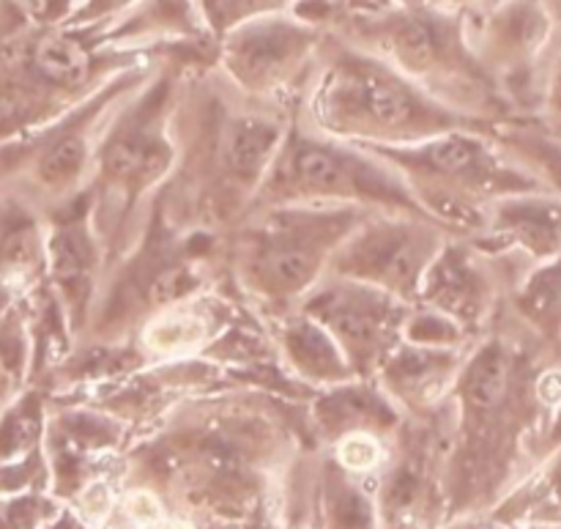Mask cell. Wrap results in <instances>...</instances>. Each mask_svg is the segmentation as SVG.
I'll return each mask as SVG.
<instances>
[{
	"label": "cell",
	"mask_w": 561,
	"mask_h": 529,
	"mask_svg": "<svg viewBox=\"0 0 561 529\" xmlns=\"http://www.w3.org/2000/svg\"><path fill=\"white\" fill-rule=\"evenodd\" d=\"M392 165L422 212L460 239L485 230L488 209L540 184L502 151L493 135L463 126L414 146H365Z\"/></svg>",
	"instance_id": "obj_1"
},
{
	"label": "cell",
	"mask_w": 561,
	"mask_h": 529,
	"mask_svg": "<svg viewBox=\"0 0 561 529\" xmlns=\"http://www.w3.org/2000/svg\"><path fill=\"white\" fill-rule=\"evenodd\" d=\"M354 206H274L244 214L228 234L233 278L277 316L327 278L337 247L367 217Z\"/></svg>",
	"instance_id": "obj_2"
},
{
	"label": "cell",
	"mask_w": 561,
	"mask_h": 529,
	"mask_svg": "<svg viewBox=\"0 0 561 529\" xmlns=\"http://www.w3.org/2000/svg\"><path fill=\"white\" fill-rule=\"evenodd\" d=\"M310 126L356 146H414L474 126V119L455 113L381 60L343 58L312 93Z\"/></svg>",
	"instance_id": "obj_3"
},
{
	"label": "cell",
	"mask_w": 561,
	"mask_h": 529,
	"mask_svg": "<svg viewBox=\"0 0 561 529\" xmlns=\"http://www.w3.org/2000/svg\"><path fill=\"white\" fill-rule=\"evenodd\" d=\"M274 206H354L427 217L392 165L365 146L299 124L285 132L250 212Z\"/></svg>",
	"instance_id": "obj_4"
},
{
	"label": "cell",
	"mask_w": 561,
	"mask_h": 529,
	"mask_svg": "<svg viewBox=\"0 0 561 529\" xmlns=\"http://www.w3.org/2000/svg\"><path fill=\"white\" fill-rule=\"evenodd\" d=\"M449 236L431 217L373 212L337 247L327 274L365 283L414 307L422 280Z\"/></svg>",
	"instance_id": "obj_5"
},
{
	"label": "cell",
	"mask_w": 561,
	"mask_h": 529,
	"mask_svg": "<svg viewBox=\"0 0 561 529\" xmlns=\"http://www.w3.org/2000/svg\"><path fill=\"white\" fill-rule=\"evenodd\" d=\"M329 338L337 344L356 379H376L383 362L403 344L411 305L345 278H327L299 302Z\"/></svg>",
	"instance_id": "obj_6"
},
{
	"label": "cell",
	"mask_w": 561,
	"mask_h": 529,
	"mask_svg": "<svg viewBox=\"0 0 561 529\" xmlns=\"http://www.w3.org/2000/svg\"><path fill=\"white\" fill-rule=\"evenodd\" d=\"M493 296L496 285L485 252L471 239L449 236L422 280L416 305L442 313L471 335L491 316Z\"/></svg>",
	"instance_id": "obj_7"
},
{
	"label": "cell",
	"mask_w": 561,
	"mask_h": 529,
	"mask_svg": "<svg viewBox=\"0 0 561 529\" xmlns=\"http://www.w3.org/2000/svg\"><path fill=\"white\" fill-rule=\"evenodd\" d=\"M469 351L400 344L376 373L378 387L403 415H427L447 404Z\"/></svg>",
	"instance_id": "obj_8"
},
{
	"label": "cell",
	"mask_w": 561,
	"mask_h": 529,
	"mask_svg": "<svg viewBox=\"0 0 561 529\" xmlns=\"http://www.w3.org/2000/svg\"><path fill=\"white\" fill-rule=\"evenodd\" d=\"M471 241L493 250H524L540 261L557 258L561 250V203L542 192L502 198L488 209L485 230Z\"/></svg>",
	"instance_id": "obj_9"
},
{
	"label": "cell",
	"mask_w": 561,
	"mask_h": 529,
	"mask_svg": "<svg viewBox=\"0 0 561 529\" xmlns=\"http://www.w3.org/2000/svg\"><path fill=\"white\" fill-rule=\"evenodd\" d=\"M403 417V412L378 387L376 379H354V382L321 390L312 406V420L329 442H340L354 434L392 437Z\"/></svg>",
	"instance_id": "obj_10"
},
{
	"label": "cell",
	"mask_w": 561,
	"mask_h": 529,
	"mask_svg": "<svg viewBox=\"0 0 561 529\" xmlns=\"http://www.w3.org/2000/svg\"><path fill=\"white\" fill-rule=\"evenodd\" d=\"M307 33L290 25H257L233 36L228 66L236 80L255 93L272 91L285 80L307 47Z\"/></svg>",
	"instance_id": "obj_11"
},
{
	"label": "cell",
	"mask_w": 561,
	"mask_h": 529,
	"mask_svg": "<svg viewBox=\"0 0 561 529\" xmlns=\"http://www.w3.org/2000/svg\"><path fill=\"white\" fill-rule=\"evenodd\" d=\"M277 349L285 368L310 387L329 390L356 379L337 344L299 307L279 316Z\"/></svg>",
	"instance_id": "obj_12"
},
{
	"label": "cell",
	"mask_w": 561,
	"mask_h": 529,
	"mask_svg": "<svg viewBox=\"0 0 561 529\" xmlns=\"http://www.w3.org/2000/svg\"><path fill=\"white\" fill-rule=\"evenodd\" d=\"M217 338V307L206 311L201 300H184L153 313L140 327V354L181 360L197 354Z\"/></svg>",
	"instance_id": "obj_13"
},
{
	"label": "cell",
	"mask_w": 561,
	"mask_h": 529,
	"mask_svg": "<svg viewBox=\"0 0 561 529\" xmlns=\"http://www.w3.org/2000/svg\"><path fill=\"white\" fill-rule=\"evenodd\" d=\"M31 69L47 88L60 93L82 91L93 75V58L77 38L44 33L31 47Z\"/></svg>",
	"instance_id": "obj_14"
},
{
	"label": "cell",
	"mask_w": 561,
	"mask_h": 529,
	"mask_svg": "<svg viewBox=\"0 0 561 529\" xmlns=\"http://www.w3.org/2000/svg\"><path fill=\"white\" fill-rule=\"evenodd\" d=\"M493 140L502 146V151L518 165L524 173L542 187L561 192V143L546 135H531V132H504L493 135Z\"/></svg>",
	"instance_id": "obj_15"
},
{
	"label": "cell",
	"mask_w": 561,
	"mask_h": 529,
	"mask_svg": "<svg viewBox=\"0 0 561 529\" xmlns=\"http://www.w3.org/2000/svg\"><path fill=\"white\" fill-rule=\"evenodd\" d=\"M518 311L524 322L542 333H561V256L526 278L518 291Z\"/></svg>",
	"instance_id": "obj_16"
},
{
	"label": "cell",
	"mask_w": 561,
	"mask_h": 529,
	"mask_svg": "<svg viewBox=\"0 0 561 529\" xmlns=\"http://www.w3.org/2000/svg\"><path fill=\"white\" fill-rule=\"evenodd\" d=\"M47 514H53V505L42 497L0 499V529H36Z\"/></svg>",
	"instance_id": "obj_17"
}]
</instances>
